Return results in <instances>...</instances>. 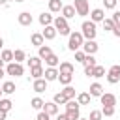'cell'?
Returning a JSON list of instances; mask_svg holds the SVG:
<instances>
[{
    "label": "cell",
    "instance_id": "obj_14",
    "mask_svg": "<svg viewBox=\"0 0 120 120\" xmlns=\"http://www.w3.org/2000/svg\"><path fill=\"white\" fill-rule=\"evenodd\" d=\"M103 94V86L99 82H92L90 84V98H99Z\"/></svg>",
    "mask_w": 120,
    "mask_h": 120
},
{
    "label": "cell",
    "instance_id": "obj_12",
    "mask_svg": "<svg viewBox=\"0 0 120 120\" xmlns=\"http://www.w3.org/2000/svg\"><path fill=\"white\" fill-rule=\"evenodd\" d=\"M32 88H34V92H38V94H41V92H45L47 90V81L41 77V79H36L34 81V84H32Z\"/></svg>",
    "mask_w": 120,
    "mask_h": 120
},
{
    "label": "cell",
    "instance_id": "obj_37",
    "mask_svg": "<svg viewBox=\"0 0 120 120\" xmlns=\"http://www.w3.org/2000/svg\"><path fill=\"white\" fill-rule=\"evenodd\" d=\"M52 101H54L56 105H66V101H68V99H66V98H64V96H62V94L58 92V94H54V98H52Z\"/></svg>",
    "mask_w": 120,
    "mask_h": 120
},
{
    "label": "cell",
    "instance_id": "obj_47",
    "mask_svg": "<svg viewBox=\"0 0 120 120\" xmlns=\"http://www.w3.org/2000/svg\"><path fill=\"white\" fill-rule=\"evenodd\" d=\"M56 120H68L66 114H56Z\"/></svg>",
    "mask_w": 120,
    "mask_h": 120
},
{
    "label": "cell",
    "instance_id": "obj_20",
    "mask_svg": "<svg viewBox=\"0 0 120 120\" xmlns=\"http://www.w3.org/2000/svg\"><path fill=\"white\" fill-rule=\"evenodd\" d=\"M71 79H73V73H58L56 81H60V84L68 86V84H71Z\"/></svg>",
    "mask_w": 120,
    "mask_h": 120
},
{
    "label": "cell",
    "instance_id": "obj_6",
    "mask_svg": "<svg viewBox=\"0 0 120 120\" xmlns=\"http://www.w3.org/2000/svg\"><path fill=\"white\" fill-rule=\"evenodd\" d=\"M98 49H99V45L96 43V39H86L82 43V52L84 54H96Z\"/></svg>",
    "mask_w": 120,
    "mask_h": 120
},
{
    "label": "cell",
    "instance_id": "obj_35",
    "mask_svg": "<svg viewBox=\"0 0 120 120\" xmlns=\"http://www.w3.org/2000/svg\"><path fill=\"white\" fill-rule=\"evenodd\" d=\"M101 114H103V116H112V114H114V107H112V105H103Z\"/></svg>",
    "mask_w": 120,
    "mask_h": 120
},
{
    "label": "cell",
    "instance_id": "obj_27",
    "mask_svg": "<svg viewBox=\"0 0 120 120\" xmlns=\"http://www.w3.org/2000/svg\"><path fill=\"white\" fill-rule=\"evenodd\" d=\"M43 71H45V69H43L41 66H38V68H30V75H32L34 81H36V79H41V77H43Z\"/></svg>",
    "mask_w": 120,
    "mask_h": 120
},
{
    "label": "cell",
    "instance_id": "obj_33",
    "mask_svg": "<svg viewBox=\"0 0 120 120\" xmlns=\"http://www.w3.org/2000/svg\"><path fill=\"white\" fill-rule=\"evenodd\" d=\"M11 107H13V103H11V99H0V111H11Z\"/></svg>",
    "mask_w": 120,
    "mask_h": 120
},
{
    "label": "cell",
    "instance_id": "obj_28",
    "mask_svg": "<svg viewBox=\"0 0 120 120\" xmlns=\"http://www.w3.org/2000/svg\"><path fill=\"white\" fill-rule=\"evenodd\" d=\"M77 103H79V105H88V103H90V94L81 92V94L77 96Z\"/></svg>",
    "mask_w": 120,
    "mask_h": 120
},
{
    "label": "cell",
    "instance_id": "obj_52",
    "mask_svg": "<svg viewBox=\"0 0 120 120\" xmlns=\"http://www.w3.org/2000/svg\"><path fill=\"white\" fill-rule=\"evenodd\" d=\"M2 94H4V92H2V86H0V96H2Z\"/></svg>",
    "mask_w": 120,
    "mask_h": 120
},
{
    "label": "cell",
    "instance_id": "obj_1",
    "mask_svg": "<svg viewBox=\"0 0 120 120\" xmlns=\"http://www.w3.org/2000/svg\"><path fill=\"white\" fill-rule=\"evenodd\" d=\"M81 34L84 39H96V34H98V28H96V22L92 21H84L81 24Z\"/></svg>",
    "mask_w": 120,
    "mask_h": 120
},
{
    "label": "cell",
    "instance_id": "obj_13",
    "mask_svg": "<svg viewBox=\"0 0 120 120\" xmlns=\"http://www.w3.org/2000/svg\"><path fill=\"white\" fill-rule=\"evenodd\" d=\"M99 99H101V105H112V107L116 105V96L114 94H107L105 92V94L99 96Z\"/></svg>",
    "mask_w": 120,
    "mask_h": 120
},
{
    "label": "cell",
    "instance_id": "obj_8",
    "mask_svg": "<svg viewBox=\"0 0 120 120\" xmlns=\"http://www.w3.org/2000/svg\"><path fill=\"white\" fill-rule=\"evenodd\" d=\"M41 111L47 112L49 116H56V114H58V105H56L54 101H45V105H43Z\"/></svg>",
    "mask_w": 120,
    "mask_h": 120
},
{
    "label": "cell",
    "instance_id": "obj_50",
    "mask_svg": "<svg viewBox=\"0 0 120 120\" xmlns=\"http://www.w3.org/2000/svg\"><path fill=\"white\" fill-rule=\"evenodd\" d=\"M4 64H6V62H4L2 58H0V68H4Z\"/></svg>",
    "mask_w": 120,
    "mask_h": 120
},
{
    "label": "cell",
    "instance_id": "obj_4",
    "mask_svg": "<svg viewBox=\"0 0 120 120\" xmlns=\"http://www.w3.org/2000/svg\"><path fill=\"white\" fill-rule=\"evenodd\" d=\"M6 73L11 75V77H21L24 73V68L17 62H9V64H6Z\"/></svg>",
    "mask_w": 120,
    "mask_h": 120
},
{
    "label": "cell",
    "instance_id": "obj_18",
    "mask_svg": "<svg viewBox=\"0 0 120 120\" xmlns=\"http://www.w3.org/2000/svg\"><path fill=\"white\" fill-rule=\"evenodd\" d=\"M49 54H52V51H51L49 45H41V47H38V56H39L41 60H45Z\"/></svg>",
    "mask_w": 120,
    "mask_h": 120
},
{
    "label": "cell",
    "instance_id": "obj_43",
    "mask_svg": "<svg viewBox=\"0 0 120 120\" xmlns=\"http://www.w3.org/2000/svg\"><path fill=\"white\" fill-rule=\"evenodd\" d=\"M112 22L114 24H120V11H114L112 13Z\"/></svg>",
    "mask_w": 120,
    "mask_h": 120
},
{
    "label": "cell",
    "instance_id": "obj_44",
    "mask_svg": "<svg viewBox=\"0 0 120 120\" xmlns=\"http://www.w3.org/2000/svg\"><path fill=\"white\" fill-rule=\"evenodd\" d=\"M112 34H114L116 38H120V24H114V28H112Z\"/></svg>",
    "mask_w": 120,
    "mask_h": 120
},
{
    "label": "cell",
    "instance_id": "obj_21",
    "mask_svg": "<svg viewBox=\"0 0 120 120\" xmlns=\"http://www.w3.org/2000/svg\"><path fill=\"white\" fill-rule=\"evenodd\" d=\"M52 21H54V19H52L51 13H41V15H39V24H41V26H49V24H52Z\"/></svg>",
    "mask_w": 120,
    "mask_h": 120
},
{
    "label": "cell",
    "instance_id": "obj_7",
    "mask_svg": "<svg viewBox=\"0 0 120 120\" xmlns=\"http://www.w3.org/2000/svg\"><path fill=\"white\" fill-rule=\"evenodd\" d=\"M103 19H105V11L101 8H96V9L90 11V21L92 22H103Z\"/></svg>",
    "mask_w": 120,
    "mask_h": 120
},
{
    "label": "cell",
    "instance_id": "obj_10",
    "mask_svg": "<svg viewBox=\"0 0 120 120\" xmlns=\"http://www.w3.org/2000/svg\"><path fill=\"white\" fill-rule=\"evenodd\" d=\"M17 21H19L21 26H30V24H32V15H30L28 11H22V13H19Z\"/></svg>",
    "mask_w": 120,
    "mask_h": 120
},
{
    "label": "cell",
    "instance_id": "obj_46",
    "mask_svg": "<svg viewBox=\"0 0 120 120\" xmlns=\"http://www.w3.org/2000/svg\"><path fill=\"white\" fill-rule=\"evenodd\" d=\"M6 116H8V112L6 111H0V120H6Z\"/></svg>",
    "mask_w": 120,
    "mask_h": 120
},
{
    "label": "cell",
    "instance_id": "obj_53",
    "mask_svg": "<svg viewBox=\"0 0 120 120\" xmlns=\"http://www.w3.org/2000/svg\"><path fill=\"white\" fill-rule=\"evenodd\" d=\"M15 2H24V0H15Z\"/></svg>",
    "mask_w": 120,
    "mask_h": 120
},
{
    "label": "cell",
    "instance_id": "obj_40",
    "mask_svg": "<svg viewBox=\"0 0 120 120\" xmlns=\"http://www.w3.org/2000/svg\"><path fill=\"white\" fill-rule=\"evenodd\" d=\"M116 4H118V0H103L105 9H114V8H116Z\"/></svg>",
    "mask_w": 120,
    "mask_h": 120
},
{
    "label": "cell",
    "instance_id": "obj_34",
    "mask_svg": "<svg viewBox=\"0 0 120 120\" xmlns=\"http://www.w3.org/2000/svg\"><path fill=\"white\" fill-rule=\"evenodd\" d=\"M28 66H30V68L41 66V58H39V56H30V58H28Z\"/></svg>",
    "mask_w": 120,
    "mask_h": 120
},
{
    "label": "cell",
    "instance_id": "obj_5",
    "mask_svg": "<svg viewBox=\"0 0 120 120\" xmlns=\"http://www.w3.org/2000/svg\"><path fill=\"white\" fill-rule=\"evenodd\" d=\"M73 8H75V13L81 15V17L88 15V11H90V8H88V0H75V2H73Z\"/></svg>",
    "mask_w": 120,
    "mask_h": 120
},
{
    "label": "cell",
    "instance_id": "obj_23",
    "mask_svg": "<svg viewBox=\"0 0 120 120\" xmlns=\"http://www.w3.org/2000/svg\"><path fill=\"white\" fill-rule=\"evenodd\" d=\"M30 41H32V45H34V47H41V45H45V39H43V36H41V34H32Z\"/></svg>",
    "mask_w": 120,
    "mask_h": 120
},
{
    "label": "cell",
    "instance_id": "obj_48",
    "mask_svg": "<svg viewBox=\"0 0 120 120\" xmlns=\"http://www.w3.org/2000/svg\"><path fill=\"white\" fill-rule=\"evenodd\" d=\"M4 75H6V69H4V68H0V79H2Z\"/></svg>",
    "mask_w": 120,
    "mask_h": 120
},
{
    "label": "cell",
    "instance_id": "obj_16",
    "mask_svg": "<svg viewBox=\"0 0 120 120\" xmlns=\"http://www.w3.org/2000/svg\"><path fill=\"white\" fill-rule=\"evenodd\" d=\"M60 94H62L68 101H69V99H75V88H73V86H69V84H68V86H64V90H60Z\"/></svg>",
    "mask_w": 120,
    "mask_h": 120
},
{
    "label": "cell",
    "instance_id": "obj_15",
    "mask_svg": "<svg viewBox=\"0 0 120 120\" xmlns=\"http://www.w3.org/2000/svg\"><path fill=\"white\" fill-rule=\"evenodd\" d=\"M75 15H77V13H75V8H73V6H64V8H62V17H64L66 21H68V19H73Z\"/></svg>",
    "mask_w": 120,
    "mask_h": 120
},
{
    "label": "cell",
    "instance_id": "obj_26",
    "mask_svg": "<svg viewBox=\"0 0 120 120\" xmlns=\"http://www.w3.org/2000/svg\"><path fill=\"white\" fill-rule=\"evenodd\" d=\"M24 58H26V52H24L22 49H17V51H13V62L21 64V62H22Z\"/></svg>",
    "mask_w": 120,
    "mask_h": 120
},
{
    "label": "cell",
    "instance_id": "obj_25",
    "mask_svg": "<svg viewBox=\"0 0 120 120\" xmlns=\"http://www.w3.org/2000/svg\"><path fill=\"white\" fill-rule=\"evenodd\" d=\"M0 58H2L6 64L13 62V51H9V49H2V54H0Z\"/></svg>",
    "mask_w": 120,
    "mask_h": 120
},
{
    "label": "cell",
    "instance_id": "obj_29",
    "mask_svg": "<svg viewBox=\"0 0 120 120\" xmlns=\"http://www.w3.org/2000/svg\"><path fill=\"white\" fill-rule=\"evenodd\" d=\"M30 105H32V109H36V111H41V109H43V105H45V101H43L41 98H32Z\"/></svg>",
    "mask_w": 120,
    "mask_h": 120
},
{
    "label": "cell",
    "instance_id": "obj_54",
    "mask_svg": "<svg viewBox=\"0 0 120 120\" xmlns=\"http://www.w3.org/2000/svg\"><path fill=\"white\" fill-rule=\"evenodd\" d=\"M79 120H88V118H79Z\"/></svg>",
    "mask_w": 120,
    "mask_h": 120
},
{
    "label": "cell",
    "instance_id": "obj_3",
    "mask_svg": "<svg viewBox=\"0 0 120 120\" xmlns=\"http://www.w3.org/2000/svg\"><path fill=\"white\" fill-rule=\"evenodd\" d=\"M52 26L56 28V32L60 34V36H69L71 34V28H69V24H68V21L60 15V17H56L54 21H52Z\"/></svg>",
    "mask_w": 120,
    "mask_h": 120
},
{
    "label": "cell",
    "instance_id": "obj_22",
    "mask_svg": "<svg viewBox=\"0 0 120 120\" xmlns=\"http://www.w3.org/2000/svg\"><path fill=\"white\" fill-rule=\"evenodd\" d=\"M73 71H75V68H73L71 62H60V69H58V73H73Z\"/></svg>",
    "mask_w": 120,
    "mask_h": 120
},
{
    "label": "cell",
    "instance_id": "obj_19",
    "mask_svg": "<svg viewBox=\"0 0 120 120\" xmlns=\"http://www.w3.org/2000/svg\"><path fill=\"white\" fill-rule=\"evenodd\" d=\"M45 64H47L49 68H56V66H60V58L52 52V54H49V56L45 58Z\"/></svg>",
    "mask_w": 120,
    "mask_h": 120
},
{
    "label": "cell",
    "instance_id": "obj_30",
    "mask_svg": "<svg viewBox=\"0 0 120 120\" xmlns=\"http://www.w3.org/2000/svg\"><path fill=\"white\" fill-rule=\"evenodd\" d=\"M92 77H96V79L105 77V68H103V66H94V69H92Z\"/></svg>",
    "mask_w": 120,
    "mask_h": 120
},
{
    "label": "cell",
    "instance_id": "obj_24",
    "mask_svg": "<svg viewBox=\"0 0 120 120\" xmlns=\"http://www.w3.org/2000/svg\"><path fill=\"white\" fill-rule=\"evenodd\" d=\"M15 90H17V88H15V82H11V81H6V82L2 84V92H4V94H8V96H9V94H13Z\"/></svg>",
    "mask_w": 120,
    "mask_h": 120
},
{
    "label": "cell",
    "instance_id": "obj_32",
    "mask_svg": "<svg viewBox=\"0 0 120 120\" xmlns=\"http://www.w3.org/2000/svg\"><path fill=\"white\" fill-rule=\"evenodd\" d=\"M79 103H77V99H69V101H66V111H79Z\"/></svg>",
    "mask_w": 120,
    "mask_h": 120
},
{
    "label": "cell",
    "instance_id": "obj_2",
    "mask_svg": "<svg viewBox=\"0 0 120 120\" xmlns=\"http://www.w3.org/2000/svg\"><path fill=\"white\" fill-rule=\"evenodd\" d=\"M82 43H84V38H82V34L81 32H71L69 34V41H68V49L69 51H79L81 47H82Z\"/></svg>",
    "mask_w": 120,
    "mask_h": 120
},
{
    "label": "cell",
    "instance_id": "obj_31",
    "mask_svg": "<svg viewBox=\"0 0 120 120\" xmlns=\"http://www.w3.org/2000/svg\"><path fill=\"white\" fill-rule=\"evenodd\" d=\"M82 64H84L86 68H94V66H98V64H96V58H94V54H86Z\"/></svg>",
    "mask_w": 120,
    "mask_h": 120
},
{
    "label": "cell",
    "instance_id": "obj_49",
    "mask_svg": "<svg viewBox=\"0 0 120 120\" xmlns=\"http://www.w3.org/2000/svg\"><path fill=\"white\" fill-rule=\"evenodd\" d=\"M0 49H4V39L0 38Z\"/></svg>",
    "mask_w": 120,
    "mask_h": 120
},
{
    "label": "cell",
    "instance_id": "obj_51",
    "mask_svg": "<svg viewBox=\"0 0 120 120\" xmlns=\"http://www.w3.org/2000/svg\"><path fill=\"white\" fill-rule=\"evenodd\" d=\"M6 2H8V0H0V6H4V4H6Z\"/></svg>",
    "mask_w": 120,
    "mask_h": 120
},
{
    "label": "cell",
    "instance_id": "obj_17",
    "mask_svg": "<svg viewBox=\"0 0 120 120\" xmlns=\"http://www.w3.org/2000/svg\"><path fill=\"white\" fill-rule=\"evenodd\" d=\"M62 8H64L62 0H49V11L51 13H58Z\"/></svg>",
    "mask_w": 120,
    "mask_h": 120
},
{
    "label": "cell",
    "instance_id": "obj_11",
    "mask_svg": "<svg viewBox=\"0 0 120 120\" xmlns=\"http://www.w3.org/2000/svg\"><path fill=\"white\" fill-rule=\"evenodd\" d=\"M43 79L49 82V81H56L58 79V69L56 68H47L45 71H43Z\"/></svg>",
    "mask_w": 120,
    "mask_h": 120
},
{
    "label": "cell",
    "instance_id": "obj_41",
    "mask_svg": "<svg viewBox=\"0 0 120 120\" xmlns=\"http://www.w3.org/2000/svg\"><path fill=\"white\" fill-rule=\"evenodd\" d=\"M103 28L112 32V28H114V22H112V19H103Z\"/></svg>",
    "mask_w": 120,
    "mask_h": 120
},
{
    "label": "cell",
    "instance_id": "obj_39",
    "mask_svg": "<svg viewBox=\"0 0 120 120\" xmlns=\"http://www.w3.org/2000/svg\"><path fill=\"white\" fill-rule=\"evenodd\" d=\"M66 116H68V120H79L81 118L79 111H66Z\"/></svg>",
    "mask_w": 120,
    "mask_h": 120
},
{
    "label": "cell",
    "instance_id": "obj_9",
    "mask_svg": "<svg viewBox=\"0 0 120 120\" xmlns=\"http://www.w3.org/2000/svg\"><path fill=\"white\" fill-rule=\"evenodd\" d=\"M56 28L52 26V24H49V26H43V32H41V36H43V39H54L56 38Z\"/></svg>",
    "mask_w": 120,
    "mask_h": 120
},
{
    "label": "cell",
    "instance_id": "obj_42",
    "mask_svg": "<svg viewBox=\"0 0 120 120\" xmlns=\"http://www.w3.org/2000/svg\"><path fill=\"white\" fill-rule=\"evenodd\" d=\"M84 56H86V54H84L82 51H75V60H77V62H84Z\"/></svg>",
    "mask_w": 120,
    "mask_h": 120
},
{
    "label": "cell",
    "instance_id": "obj_38",
    "mask_svg": "<svg viewBox=\"0 0 120 120\" xmlns=\"http://www.w3.org/2000/svg\"><path fill=\"white\" fill-rule=\"evenodd\" d=\"M103 118V114H101V111H98V109H94V111H90V116H88V120H101Z\"/></svg>",
    "mask_w": 120,
    "mask_h": 120
},
{
    "label": "cell",
    "instance_id": "obj_45",
    "mask_svg": "<svg viewBox=\"0 0 120 120\" xmlns=\"http://www.w3.org/2000/svg\"><path fill=\"white\" fill-rule=\"evenodd\" d=\"M92 69H94V68H86V66H84V75L92 77Z\"/></svg>",
    "mask_w": 120,
    "mask_h": 120
},
{
    "label": "cell",
    "instance_id": "obj_36",
    "mask_svg": "<svg viewBox=\"0 0 120 120\" xmlns=\"http://www.w3.org/2000/svg\"><path fill=\"white\" fill-rule=\"evenodd\" d=\"M107 75H112V77H120V66H118V64L111 66V68H109V71H107Z\"/></svg>",
    "mask_w": 120,
    "mask_h": 120
}]
</instances>
